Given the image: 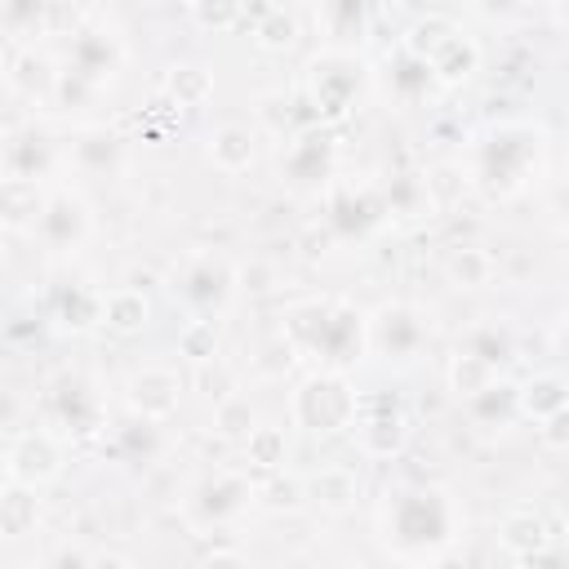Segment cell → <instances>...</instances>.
<instances>
[{
    "label": "cell",
    "mask_w": 569,
    "mask_h": 569,
    "mask_svg": "<svg viewBox=\"0 0 569 569\" xmlns=\"http://www.w3.org/2000/svg\"><path fill=\"white\" fill-rule=\"evenodd\" d=\"M280 342L320 369H347L369 356V311L347 298H298L280 311Z\"/></svg>",
    "instance_id": "cell-3"
},
{
    "label": "cell",
    "mask_w": 569,
    "mask_h": 569,
    "mask_svg": "<svg viewBox=\"0 0 569 569\" xmlns=\"http://www.w3.org/2000/svg\"><path fill=\"white\" fill-rule=\"evenodd\" d=\"M53 187V182H49ZM49 187H36V182H9L0 178V213H4V231H27L36 227L40 218V204H44V191Z\"/></svg>",
    "instance_id": "cell-30"
},
{
    "label": "cell",
    "mask_w": 569,
    "mask_h": 569,
    "mask_svg": "<svg viewBox=\"0 0 569 569\" xmlns=\"http://www.w3.org/2000/svg\"><path fill=\"white\" fill-rule=\"evenodd\" d=\"M284 458H289V436H284V427L258 422V427L249 431V440H244V462H249L253 471H280Z\"/></svg>",
    "instance_id": "cell-35"
},
{
    "label": "cell",
    "mask_w": 569,
    "mask_h": 569,
    "mask_svg": "<svg viewBox=\"0 0 569 569\" xmlns=\"http://www.w3.org/2000/svg\"><path fill=\"white\" fill-rule=\"evenodd\" d=\"M427 62H431L440 89H458V84H467V80L476 76V67H480V44H476L471 31H462V27L453 22V27L427 49Z\"/></svg>",
    "instance_id": "cell-19"
},
{
    "label": "cell",
    "mask_w": 569,
    "mask_h": 569,
    "mask_svg": "<svg viewBox=\"0 0 569 569\" xmlns=\"http://www.w3.org/2000/svg\"><path fill=\"white\" fill-rule=\"evenodd\" d=\"M431 342V316L413 302H382L369 311V356L382 360H418Z\"/></svg>",
    "instance_id": "cell-9"
},
{
    "label": "cell",
    "mask_w": 569,
    "mask_h": 569,
    "mask_svg": "<svg viewBox=\"0 0 569 569\" xmlns=\"http://www.w3.org/2000/svg\"><path fill=\"white\" fill-rule=\"evenodd\" d=\"M547 173V129L538 120H493L467 147V182L489 200H516Z\"/></svg>",
    "instance_id": "cell-2"
},
{
    "label": "cell",
    "mask_w": 569,
    "mask_h": 569,
    "mask_svg": "<svg viewBox=\"0 0 569 569\" xmlns=\"http://www.w3.org/2000/svg\"><path fill=\"white\" fill-rule=\"evenodd\" d=\"M565 525H569V511H565Z\"/></svg>",
    "instance_id": "cell-48"
},
{
    "label": "cell",
    "mask_w": 569,
    "mask_h": 569,
    "mask_svg": "<svg viewBox=\"0 0 569 569\" xmlns=\"http://www.w3.org/2000/svg\"><path fill=\"white\" fill-rule=\"evenodd\" d=\"M213 427H218V436H227V440H249V431L258 427L249 396H240V391L222 396V400L213 405Z\"/></svg>",
    "instance_id": "cell-37"
},
{
    "label": "cell",
    "mask_w": 569,
    "mask_h": 569,
    "mask_svg": "<svg viewBox=\"0 0 569 569\" xmlns=\"http://www.w3.org/2000/svg\"><path fill=\"white\" fill-rule=\"evenodd\" d=\"M333 160H338V147H333V138L325 129H307V133L289 138L284 151H280L284 178L289 182H302V187L307 182H325L333 173Z\"/></svg>",
    "instance_id": "cell-18"
},
{
    "label": "cell",
    "mask_w": 569,
    "mask_h": 569,
    "mask_svg": "<svg viewBox=\"0 0 569 569\" xmlns=\"http://www.w3.org/2000/svg\"><path fill=\"white\" fill-rule=\"evenodd\" d=\"M164 93L173 98V107H200L213 98V76L200 62H173L164 71Z\"/></svg>",
    "instance_id": "cell-34"
},
{
    "label": "cell",
    "mask_w": 569,
    "mask_h": 569,
    "mask_svg": "<svg viewBox=\"0 0 569 569\" xmlns=\"http://www.w3.org/2000/svg\"><path fill=\"white\" fill-rule=\"evenodd\" d=\"M124 67V40L116 27L102 22V13H89V22L80 31H71V49H67V62L62 71L80 76L84 84H93L98 93L120 76Z\"/></svg>",
    "instance_id": "cell-10"
},
{
    "label": "cell",
    "mask_w": 569,
    "mask_h": 569,
    "mask_svg": "<svg viewBox=\"0 0 569 569\" xmlns=\"http://www.w3.org/2000/svg\"><path fill=\"white\" fill-rule=\"evenodd\" d=\"M102 391L89 373H58L49 387V418L67 436H93L102 427Z\"/></svg>",
    "instance_id": "cell-13"
},
{
    "label": "cell",
    "mask_w": 569,
    "mask_h": 569,
    "mask_svg": "<svg viewBox=\"0 0 569 569\" xmlns=\"http://www.w3.org/2000/svg\"><path fill=\"white\" fill-rule=\"evenodd\" d=\"M253 502H258V485H253L244 471L222 467V471L204 476V480L191 489V498H187V520H191L196 529L227 525V520H236V516H240L244 507H253Z\"/></svg>",
    "instance_id": "cell-11"
},
{
    "label": "cell",
    "mask_w": 569,
    "mask_h": 569,
    "mask_svg": "<svg viewBox=\"0 0 569 569\" xmlns=\"http://www.w3.org/2000/svg\"><path fill=\"white\" fill-rule=\"evenodd\" d=\"M124 405H129L133 418L164 427L178 413V405H182V378H178V369H169V365H142V369H133L129 382H124Z\"/></svg>",
    "instance_id": "cell-16"
},
{
    "label": "cell",
    "mask_w": 569,
    "mask_h": 569,
    "mask_svg": "<svg viewBox=\"0 0 569 569\" xmlns=\"http://www.w3.org/2000/svg\"><path fill=\"white\" fill-rule=\"evenodd\" d=\"M253 27H249V40L267 53H284L298 44L302 36V13L298 9H284V4H258L253 13Z\"/></svg>",
    "instance_id": "cell-27"
},
{
    "label": "cell",
    "mask_w": 569,
    "mask_h": 569,
    "mask_svg": "<svg viewBox=\"0 0 569 569\" xmlns=\"http://www.w3.org/2000/svg\"><path fill=\"white\" fill-rule=\"evenodd\" d=\"M178 356L191 365H213L218 360V320H187L178 333Z\"/></svg>",
    "instance_id": "cell-39"
},
{
    "label": "cell",
    "mask_w": 569,
    "mask_h": 569,
    "mask_svg": "<svg viewBox=\"0 0 569 569\" xmlns=\"http://www.w3.org/2000/svg\"><path fill=\"white\" fill-rule=\"evenodd\" d=\"M200 569H249V560H244L236 547H218Z\"/></svg>",
    "instance_id": "cell-44"
},
{
    "label": "cell",
    "mask_w": 569,
    "mask_h": 569,
    "mask_svg": "<svg viewBox=\"0 0 569 569\" xmlns=\"http://www.w3.org/2000/svg\"><path fill=\"white\" fill-rule=\"evenodd\" d=\"M93 569H129L124 556H93Z\"/></svg>",
    "instance_id": "cell-46"
},
{
    "label": "cell",
    "mask_w": 569,
    "mask_h": 569,
    "mask_svg": "<svg viewBox=\"0 0 569 569\" xmlns=\"http://www.w3.org/2000/svg\"><path fill=\"white\" fill-rule=\"evenodd\" d=\"M58 76H62V62L44 44H36V40H9V49H4V89H9V98L53 102Z\"/></svg>",
    "instance_id": "cell-12"
},
{
    "label": "cell",
    "mask_w": 569,
    "mask_h": 569,
    "mask_svg": "<svg viewBox=\"0 0 569 569\" xmlns=\"http://www.w3.org/2000/svg\"><path fill=\"white\" fill-rule=\"evenodd\" d=\"M373 71L356 49H316L302 67V102L316 111V120H342L365 98Z\"/></svg>",
    "instance_id": "cell-4"
},
{
    "label": "cell",
    "mask_w": 569,
    "mask_h": 569,
    "mask_svg": "<svg viewBox=\"0 0 569 569\" xmlns=\"http://www.w3.org/2000/svg\"><path fill=\"white\" fill-rule=\"evenodd\" d=\"M204 156H209V164H213L218 173L240 178V173H249L253 160H258V133H253L249 124L227 120V124L209 129V138H204Z\"/></svg>",
    "instance_id": "cell-20"
},
{
    "label": "cell",
    "mask_w": 569,
    "mask_h": 569,
    "mask_svg": "<svg viewBox=\"0 0 569 569\" xmlns=\"http://www.w3.org/2000/svg\"><path fill=\"white\" fill-rule=\"evenodd\" d=\"M40 525V489H27V485H4L0 493V529L9 542L36 533Z\"/></svg>",
    "instance_id": "cell-32"
},
{
    "label": "cell",
    "mask_w": 569,
    "mask_h": 569,
    "mask_svg": "<svg viewBox=\"0 0 569 569\" xmlns=\"http://www.w3.org/2000/svg\"><path fill=\"white\" fill-rule=\"evenodd\" d=\"M569 413V378L565 373H533L520 382V418L560 422Z\"/></svg>",
    "instance_id": "cell-26"
},
{
    "label": "cell",
    "mask_w": 569,
    "mask_h": 569,
    "mask_svg": "<svg viewBox=\"0 0 569 569\" xmlns=\"http://www.w3.org/2000/svg\"><path fill=\"white\" fill-rule=\"evenodd\" d=\"M547 204H551V218H556V227H560V231H569V173L551 182V196H547Z\"/></svg>",
    "instance_id": "cell-41"
},
{
    "label": "cell",
    "mask_w": 569,
    "mask_h": 569,
    "mask_svg": "<svg viewBox=\"0 0 569 569\" xmlns=\"http://www.w3.org/2000/svg\"><path fill=\"white\" fill-rule=\"evenodd\" d=\"M378 542L400 565H436L462 538V507L445 485L405 480L387 485L373 507Z\"/></svg>",
    "instance_id": "cell-1"
},
{
    "label": "cell",
    "mask_w": 569,
    "mask_h": 569,
    "mask_svg": "<svg viewBox=\"0 0 569 569\" xmlns=\"http://www.w3.org/2000/svg\"><path fill=\"white\" fill-rule=\"evenodd\" d=\"M93 236V209L89 200L80 196V187H67V182H53L44 191V204H40V218L31 227V240L49 253V258H76Z\"/></svg>",
    "instance_id": "cell-7"
},
{
    "label": "cell",
    "mask_w": 569,
    "mask_h": 569,
    "mask_svg": "<svg viewBox=\"0 0 569 569\" xmlns=\"http://www.w3.org/2000/svg\"><path fill=\"white\" fill-rule=\"evenodd\" d=\"M62 462H67V449H62V436L49 431V427H22V431H9V445H4V485H27V489H44L62 476Z\"/></svg>",
    "instance_id": "cell-8"
},
{
    "label": "cell",
    "mask_w": 569,
    "mask_h": 569,
    "mask_svg": "<svg viewBox=\"0 0 569 569\" xmlns=\"http://www.w3.org/2000/svg\"><path fill=\"white\" fill-rule=\"evenodd\" d=\"M356 413H360V391L347 378V369H311L289 391V422L302 427L307 436H338L356 427Z\"/></svg>",
    "instance_id": "cell-5"
},
{
    "label": "cell",
    "mask_w": 569,
    "mask_h": 569,
    "mask_svg": "<svg viewBox=\"0 0 569 569\" xmlns=\"http://www.w3.org/2000/svg\"><path fill=\"white\" fill-rule=\"evenodd\" d=\"M311 18H316L320 36H329V44H333V49H351L347 40H351V36L360 40V36L369 31V9H365V4H351V0L316 4V9H311Z\"/></svg>",
    "instance_id": "cell-28"
},
{
    "label": "cell",
    "mask_w": 569,
    "mask_h": 569,
    "mask_svg": "<svg viewBox=\"0 0 569 569\" xmlns=\"http://www.w3.org/2000/svg\"><path fill=\"white\" fill-rule=\"evenodd\" d=\"M53 316H58V325L84 333V329H93L102 320V293L98 289H80V284L76 289H62L58 302H53Z\"/></svg>",
    "instance_id": "cell-36"
},
{
    "label": "cell",
    "mask_w": 569,
    "mask_h": 569,
    "mask_svg": "<svg viewBox=\"0 0 569 569\" xmlns=\"http://www.w3.org/2000/svg\"><path fill=\"white\" fill-rule=\"evenodd\" d=\"M498 547L516 560H529L538 556L542 547H551V529L547 520L533 511V507H511L502 520H498Z\"/></svg>",
    "instance_id": "cell-24"
},
{
    "label": "cell",
    "mask_w": 569,
    "mask_h": 569,
    "mask_svg": "<svg viewBox=\"0 0 569 569\" xmlns=\"http://www.w3.org/2000/svg\"><path fill=\"white\" fill-rule=\"evenodd\" d=\"M445 382H449L453 400H458V405H467L471 396H480L485 387H493V382H498V369H489L485 360H476V356H467V351H453V356H449V365H445Z\"/></svg>",
    "instance_id": "cell-33"
},
{
    "label": "cell",
    "mask_w": 569,
    "mask_h": 569,
    "mask_svg": "<svg viewBox=\"0 0 569 569\" xmlns=\"http://www.w3.org/2000/svg\"><path fill=\"white\" fill-rule=\"evenodd\" d=\"M551 351L560 356V365L569 369V316H560L556 320V329H551Z\"/></svg>",
    "instance_id": "cell-45"
},
{
    "label": "cell",
    "mask_w": 569,
    "mask_h": 569,
    "mask_svg": "<svg viewBox=\"0 0 569 569\" xmlns=\"http://www.w3.org/2000/svg\"><path fill=\"white\" fill-rule=\"evenodd\" d=\"M44 569H93V556H84L80 547H58Z\"/></svg>",
    "instance_id": "cell-42"
},
{
    "label": "cell",
    "mask_w": 569,
    "mask_h": 569,
    "mask_svg": "<svg viewBox=\"0 0 569 569\" xmlns=\"http://www.w3.org/2000/svg\"><path fill=\"white\" fill-rule=\"evenodd\" d=\"M307 498H311L320 511H329V516L351 511L356 498H360V476H356V467H347V462H325L320 471L307 476Z\"/></svg>",
    "instance_id": "cell-22"
},
{
    "label": "cell",
    "mask_w": 569,
    "mask_h": 569,
    "mask_svg": "<svg viewBox=\"0 0 569 569\" xmlns=\"http://www.w3.org/2000/svg\"><path fill=\"white\" fill-rule=\"evenodd\" d=\"M107 333L116 338H138L147 325H151V302L142 289L133 284H116V289H102V320H98Z\"/></svg>",
    "instance_id": "cell-21"
},
{
    "label": "cell",
    "mask_w": 569,
    "mask_h": 569,
    "mask_svg": "<svg viewBox=\"0 0 569 569\" xmlns=\"http://www.w3.org/2000/svg\"><path fill=\"white\" fill-rule=\"evenodd\" d=\"M0 164H4V178L9 182L49 187V173L62 164V151H58V142L44 129H36V124H27V129L9 124L4 129V147H0Z\"/></svg>",
    "instance_id": "cell-15"
},
{
    "label": "cell",
    "mask_w": 569,
    "mask_h": 569,
    "mask_svg": "<svg viewBox=\"0 0 569 569\" xmlns=\"http://www.w3.org/2000/svg\"><path fill=\"white\" fill-rule=\"evenodd\" d=\"M373 76H382V84H387V93L400 102V107H413V102H422V98H431L440 84H436V71H431V62L422 58V53H413L405 40L387 53V62H382V71H373Z\"/></svg>",
    "instance_id": "cell-17"
},
{
    "label": "cell",
    "mask_w": 569,
    "mask_h": 569,
    "mask_svg": "<svg viewBox=\"0 0 569 569\" xmlns=\"http://www.w3.org/2000/svg\"><path fill=\"white\" fill-rule=\"evenodd\" d=\"M556 18H560V22H569V9H556Z\"/></svg>",
    "instance_id": "cell-47"
},
{
    "label": "cell",
    "mask_w": 569,
    "mask_h": 569,
    "mask_svg": "<svg viewBox=\"0 0 569 569\" xmlns=\"http://www.w3.org/2000/svg\"><path fill=\"white\" fill-rule=\"evenodd\" d=\"M462 409H467L471 427H480V431H507L520 418V382L498 378L493 387H485L480 396H471Z\"/></svg>",
    "instance_id": "cell-23"
},
{
    "label": "cell",
    "mask_w": 569,
    "mask_h": 569,
    "mask_svg": "<svg viewBox=\"0 0 569 569\" xmlns=\"http://www.w3.org/2000/svg\"><path fill=\"white\" fill-rule=\"evenodd\" d=\"M458 351L485 360L489 369H502L507 360H516V333H511L502 320H480V325H471V329L462 333V347H458Z\"/></svg>",
    "instance_id": "cell-29"
},
{
    "label": "cell",
    "mask_w": 569,
    "mask_h": 569,
    "mask_svg": "<svg viewBox=\"0 0 569 569\" xmlns=\"http://www.w3.org/2000/svg\"><path fill=\"white\" fill-rule=\"evenodd\" d=\"M302 502H307V480H298V476L271 471L258 485V507H267V511H298Z\"/></svg>",
    "instance_id": "cell-38"
},
{
    "label": "cell",
    "mask_w": 569,
    "mask_h": 569,
    "mask_svg": "<svg viewBox=\"0 0 569 569\" xmlns=\"http://www.w3.org/2000/svg\"><path fill=\"white\" fill-rule=\"evenodd\" d=\"M351 431H356V449L365 458H396L409 440V418L396 396L378 391V396H360V413H356Z\"/></svg>",
    "instance_id": "cell-14"
},
{
    "label": "cell",
    "mask_w": 569,
    "mask_h": 569,
    "mask_svg": "<svg viewBox=\"0 0 569 569\" xmlns=\"http://www.w3.org/2000/svg\"><path fill=\"white\" fill-rule=\"evenodd\" d=\"M493 258H489V249H480V244H453L449 253H445V280L453 284V289H485V284H493Z\"/></svg>",
    "instance_id": "cell-31"
},
{
    "label": "cell",
    "mask_w": 569,
    "mask_h": 569,
    "mask_svg": "<svg viewBox=\"0 0 569 569\" xmlns=\"http://www.w3.org/2000/svg\"><path fill=\"white\" fill-rule=\"evenodd\" d=\"M236 289H240V271L231 267V258L213 249H196L169 271V293L191 311V320H218L231 307Z\"/></svg>",
    "instance_id": "cell-6"
},
{
    "label": "cell",
    "mask_w": 569,
    "mask_h": 569,
    "mask_svg": "<svg viewBox=\"0 0 569 569\" xmlns=\"http://www.w3.org/2000/svg\"><path fill=\"white\" fill-rule=\"evenodd\" d=\"M520 565H525V569H569V551L551 542V547H542L538 556H529V560H520Z\"/></svg>",
    "instance_id": "cell-43"
},
{
    "label": "cell",
    "mask_w": 569,
    "mask_h": 569,
    "mask_svg": "<svg viewBox=\"0 0 569 569\" xmlns=\"http://www.w3.org/2000/svg\"><path fill=\"white\" fill-rule=\"evenodd\" d=\"M191 18H196V22H209V27H236L240 18H249V9H240V4H218V9L191 4Z\"/></svg>",
    "instance_id": "cell-40"
},
{
    "label": "cell",
    "mask_w": 569,
    "mask_h": 569,
    "mask_svg": "<svg viewBox=\"0 0 569 569\" xmlns=\"http://www.w3.org/2000/svg\"><path fill=\"white\" fill-rule=\"evenodd\" d=\"M120 160H124V142L107 129H80L67 147V164H76L89 178H102V173L120 169Z\"/></svg>",
    "instance_id": "cell-25"
}]
</instances>
